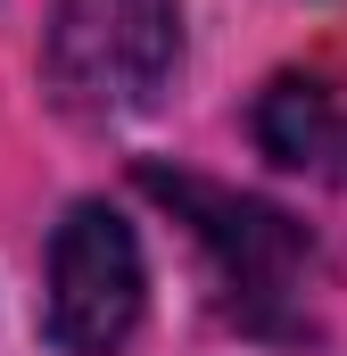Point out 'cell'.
<instances>
[{"mask_svg": "<svg viewBox=\"0 0 347 356\" xmlns=\"http://www.w3.org/2000/svg\"><path fill=\"white\" fill-rule=\"evenodd\" d=\"M141 191H158L198 232V249L215 257L223 307L240 315V332H264V340H298L306 332V315H298L306 266H314L306 224H289L281 207H264L248 191H223V182H198V175H166V166H141Z\"/></svg>", "mask_w": 347, "mask_h": 356, "instance_id": "cell-1", "label": "cell"}, {"mask_svg": "<svg viewBox=\"0 0 347 356\" xmlns=\"http://www.w3.org/2000/svg\"><path fill=\"white\" fill-rule=\"evenodd\" d=\"M182 67V0H58L42 75L75 116H133Z\"/></svg>", "mask_w": 347, "mask_h": 356, "instance_id": "cell-2", "label": "cell"}, {"mask_svg": "<svg viewBox=\"0 0 347 356\" xmlns=\"http://www.w3.org/2000/svg\"><path fill=\"white\" fill-rule=\"evenodd\" d=\"M149 307V266L133 224L108 199H75L50 232V298H42V332L58 356H124Z\"/></svg>", "mask_w": 347, "mask_h": 356, "instance_id": "cell-3", "label": "cell"}, {"mask_svg": "<svg viewBox=\"0 0 347 356\" xmlns=\"http://www.w3.org/2000/svg\"><path fill=\"white\" fill-rule=\"evenodd\" d=\"M257 149L289 175L347 182V91L323 75H273L257 99Z\"/></svg>", "mask_w": 347, "mask_h": 356, "instance_id": "cell-4", "label": "cell"}]
</instances>
